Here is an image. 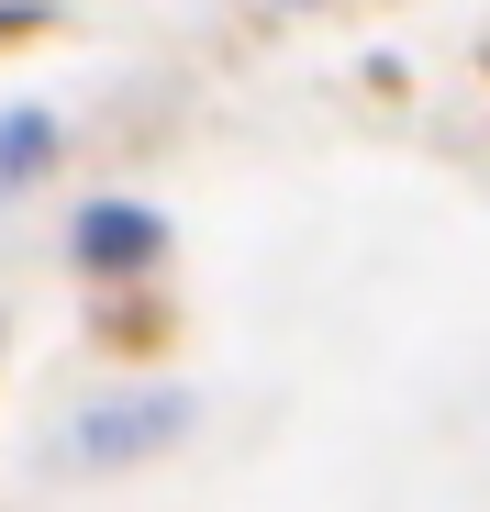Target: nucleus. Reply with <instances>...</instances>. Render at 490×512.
<instances>
[{
  "label": "nucleus",
  "mask_w": 490,
  "mask_h": 512,
  "mask_svg": "<svg viewBox=\"0 0 490 512\" xmlns=\"http://www.w3.org/2000/svg\"><path fill=\"white\" fill-rule=\"evenodd\" d=\"M145 256H156V212H134V201L78 212V268H145Z\"/></svg>",
  "instance_id": "nucleus-1"
},
{
  "label": "nucleus",
  "mask_w": 490,
  "mask_h": 512,
  "mask_svg": "<svg viewBox=\"0 0 490 512\" xmlns=\"http://www.w3.org/2000/svg\"><path fill=\"white\" fill-rule=\"evenodd\" d=\"M156 435H179V412H123V423H101V446H156Z\"/></svg>",
  "instance_id": "nucleus-2"
},
{
  "label": "nucleus",
  "mask_w": 490,
  "mask_h": 512,
  "mask_svg": "<svg viewBox=\"0 0 490 512\" xmlns=\"http://www.w3.org/2000/svg\"><path fill=\"white\" fill-rule=\"evenodd\" d=\"M34 156H45V123L23 112V123H12V145H0V167H12V179H23V167H34Z\"/></svg>",
  "instance_id": "nucleus-3"
}]
</instances>
